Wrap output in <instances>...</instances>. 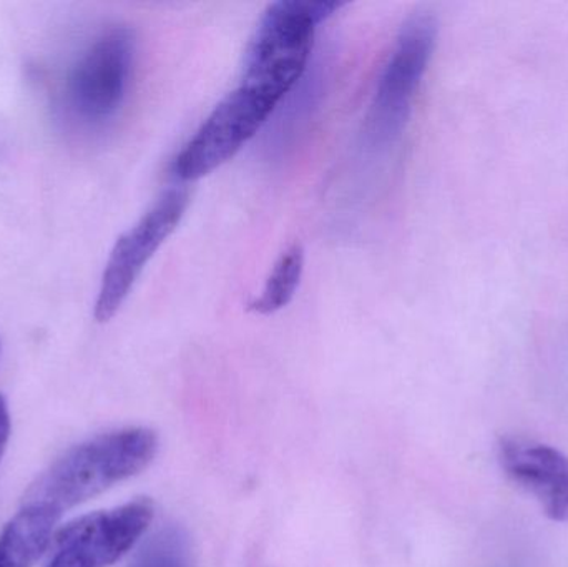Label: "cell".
Instances as JSON below:
<instances>
[{
	"instance_id": "8",
	"label": "cell",
	"mask_w": 568,
	"mask_h": 567,
	"mask_svg": "<svg viewBox=\"0 0 568 567\" xmlns=\"http://www.w3.org/2000/svg\"><path fill=\"white\" fill-rule=\"evenodd\" d=\"M504 472L542 506L547 518L568 522V458L554 446L504 438L499 446Z\"/></svg>"
},
{
	"instance_id": "7",
	"label": "cell",
	"mask_w": 568,
	"mask_h": 567,
	"mask_svg": "<svg viewBox=\"0 0 568 567\" xmlns=\"http://www.w3.org/2000/svg\"><path fill=\"white\" fill-rule=\"evenodd\" d=\"M135 62V33L113 27L93 40L73 67L69 99L85 122L112 119L125 102Z\"/></svg>"
},
{
	"instance_id": "12",
	"label": "cell",
	"mask_w": 568,
	"mask_h": 567,
	"mask_svg": "<svg viewBox=\"0 0 568 567\" xmlns=\"http://www.w3.org/2000/svg\"><path fill=\"white\" fill-rule=\"evenodd\" d=\"M10 438V415L6 398L0 395V459L6 453L7 443Z\"/></svg>"
},
{
	"instance_id": "5",
	"label": "cell",
	"mask_w": 568,
	"mask_h": 567,
	"mask_svg": "<svg viewBox=\"0 0 568 567\" xmlns=\"http://www.w3.org/2000/svg\"><path fill=\"white\" fill-rule=\"evenodd\" d=\"M186 206L189 192L169 190L132 229L116 240L97 296V322L105 323L116 315L146 263L182 222Z\"/></svg>"
},
{
	"instance_id": "11",
	"label": "cell",
	"mask_w": 568,
	"mask_h": 567,
	"mask_svg": "<svg viewBox=\"0 0 568 567\" xmlns=\"http://www.w3.org/2000/svg\"><path fill=\"white\" fill-rule=\"evenodd\" d=\"M130 567H195L189 533L176 525L163 526L142 546Z\"/></svg>"
},
{
	"instance_id": "2",
	"label": "cell",
	"mask_w": 568,
	"mask_h": 567,
	"mask_svg": "<svg viewBox=\"0 0 568 567\" xmlns=\"http://www.w3.org/2000/svg\"><path fill=\"white\" fill-rule=\"evenodd\" d=\"M341 0H280L266 9L246 50L240 85L280 103L306 75L317 26L339 12Z\"/></svg>"
},
{
	"instance_id": "4",
	"label": "cell",
	"mask_w": 568,
	"mask_h": 567,
	"mask_svg": "<svg viewBox=\"0 0 568 567\" xmlns=\"http://www.w3.org/2000/svg\"><path fill=\"white\" fill-rule=\"evenodd\" d=\"M278 110L275 103L240 85L225 97L175 156L172 173L195 182L232 160Z\"/></svg>"
},
{
	"instance_id": "6",
	"label": "cell",
	"mask_w": 568,
	"mask_h": 567,
	"mask_svg": "<svg viewBox=\"0 0 568 567\" xmlns=\"http://www.w3.org/2000/svg\"><path fill=\"white\" fill-rule=\"evenodd\" d=\"M152 519L153 505L146 498L73 519L53 536L45 567L115 565L139 543Z\"/></svg>"
},
{
	"instance_id": "9",
	"label": "cell",
	"mask_w": 568,
	"mask_h": 567,
	"mask_svg": "<svg viewBox=\"0 0 568 567\" xmlns=\"http://www.w3.org/2000/svg\"><path fill=\"white\" fill-rule=\"evenodd\" d=\"M60 516L37 505L23 508L0 533V567H32L52 541Z\"/></svg>"
},
{
	"instance_id": "1",
	"label": "cell",
	"mask_w": 568,
	"mask_h": 567,
	"mask_svg": "<svg viewBox=\"0 0 568 567\" xmlns=\"http://www.w3.org/2000/svg\"><path fill=\"white\" fill-rule=\"evenodd\" d=\"M159 452L149 428H123L95 436L60 456L26 493L23 505L62 515L142 473Z\"/></svg>"
},
{
	"instance_id": "3",
	"label": "cell",
	"mask_w": 568,
	"mask_h": 567,
	"mask_svg": "<svg viewBox=\"0 0 568 567\" xmlns=\"http://www.w3.org/2000/svg\"><path fill=\"white\" fill-rule=\"evenodd\" d=\"M436 40L437 20L429 12L414 13L400 29L381 70L364 125V136L373 149L394 145L406 130Z\"/></svg>"
},
{
	"instance_id": "10",
	"label": "cell",
	"mask_w": 568,
	"mask_h": 567,
	"mask_svg": "<svg viewBox=\"0 0 568 567\" xmlns=\"http://www.w3.org/2000/svg\"><path fill=\"white\" fill-rule=\"evenodd\" d=\"M304 272V252L301 245L294 243L282 253L273 266L265 288L258 298L253 300L250 310L260 315H273L283 310L296 295Z\"/></svg>"
}]
</instances>
